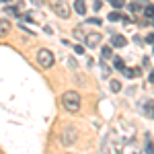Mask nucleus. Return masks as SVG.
<instances>
[{
    "label": "nucleus",
    "instance_id": "nucleus-1",
    "mask_svg": "<svg viewBox=\"0 0 154 154\" xmlns=\"http://www.w3.org/2000/svg\"><path fill=\"white\" fill-rule=\"evenodd\" d=\"M62 105H64L66 111L76 113V111L80 109V95H78L76 91H68V93H64V97H62Z\"/></svg>",
    "mask_w": 154,
    "mask_h": 154
},
{
    "label": "nucleus",
    "instance_id": "nucleus-16",
    "mask_svg": "<svg viewBox=\"0 0 154 154\" xmlns=\"http://www.w3.org/2000/svg\"><path fill=\"white\" fill-rule=\"evenodd\" d=\"M148 140H146V154H152V140H150V136H146Z\"/></svg>",
    "mask_w": 154,
    "mask_h": 154
},
{
    "label": "nucleus",
    "instance_id": "nucleus-15",
    "mask_svg": "<svg viewBox=\"0 0 154 154\" xmlns=\"http://www.w3.org/2000/svg\"><path fill=\"white\" fill-rule=\"evenodd\" d=\"M111 91H113V93H119V91H121V82H119V80H111Z\"/></svg>",
    "mask_w": 154,
    "mask_h": 154
},
{
    "label": "nucleus",
    "instance_id": "nucleus-4",
    "mask_svg": "<svg viewBox=\"0 0 154 154\" xmlns=\"http://www.w3.org/2000/svg\"><path fill=\"white\" fill-rule=\"evenodd\" d=\"M51 11L56 12L58 17H62V19H68V17H70V8H68V4L62 2V0H54V2H51Z\"/></svg>",
    "mask_w": 154,
    "mask_h": 154
},
{
    "label": "nucleus",
    "instance_id": "nucleus-20",
    "mask_svg": "<svg viewBox=\"0 0 154 154\" xmlns=\"http://www.w3.org/2000/svg\"><path fill=\"white\" fill-rule=\"evenodd\" d=\"M6 11L11 12V14H19V6H8Z\"/></svg>",
    "mask_w": 154,
    "mask_h": 154
},
{
    "label": "nucleus",
    "instance_id": "nucleus-8",
    "mask_svg": "<svg viewBox=\"0 0 154 154\" xmlns=\"http://www.w3.org/2000/svg\"><path fill=\"white\" fill-rule=\"evenodd\" d=\"M74 11L78 12L80 17L86 14V4H84V0H76V2H74Z\"/></svg>",
    "mask_w": 154,
    "mask_h": 154
},
{
    "label": "nucleus",
    "instance_id": "nucleus-10",
    "mask_svg": "<svg viewBox=\"0 0 154 154\" xmlns=\"http://www.w3.org/2000/svg\"><path fill=\"white\" fill-rule=\"evenodd\" d=\"M152 14H154L152 4H146V8H144V17H146V23H152Z\"/></svg>",
    "mask_w": 154,
    "mask_h": 154
},
{
    "label": "nucleus",
    "instance_id": "nucleus-12",
    "mask_svg": "<svg viewBox=\"0 0 154 154\" xmlns=\"http://www.w3.org/2000/svg\"><path fill=\"white\" fill-rule=\"evenodd\" d=\"M113 68L121 72L123 68H125V64H123V60H121V58H113Z\"/></svg>",
    "mask_w": 154,
    "mask_h": 154
},
{
    "label": "nucleus",
    "instance_id": "nucleus-24",
    "mask_svg": "<svg viewBox=\"0 0 154 154\" xmlns=\"http://www.w3.org/2000/svg\"><path fill=\"white\" fill-rule=\"evenodd\" d=\"M0 2H11V0H0Z\"/></svg>",
    "mask_w": 154,
    "mask_h": 154
},
{
    "label": "nucleus",
    "instance_id": "nucleus-3",
    "mask_svg": "<svg viewBox=\"0 0 154 154\" xmlns=\"http://www.w3.org/2000/svg\"><path fill=\"white\" fill-rule=\"evenodd\" d=\"M76 138H78V130L76 128H64L62 134H60V142L64 146H72L76 142Z\"/></svg>",
    "mask_w": 154,
    "mask_h": 154
},
{
    "label": "nucleus",
    "instance_id": "nucleus-13",
    "mask_svg": "<svg viewBox=\"0 0 154 154\" xmlns=\"http://www.w3.org/2000/svg\"><path fill=\"white\" fill-rule=\"evenodd\" d=\"M121 17H123V14H121L119 11H111L109 12V21H121Z\"/></svg>",
    "mask_w": 154,
    "mask_h": 154
},
{
    "label": "nucleus",
    "instance_id": "nucleus-22",
    "mask_svg": "<svg viewBox=\"0 0 154 154\" xmlns=\"http://www.w3.org/2000/svg\"><path fill=\"white\" fill-rule=\"evenodd\" d=\"M101 70H103V76H105V78L109 76V72H111V70H109V68L105 66V64H101Z\"/></svg>",
    "mask_w": 154,
    "mask_h": 154
},
{
    "label": "nucleus",
    "instance_id": "nucleus-14",
    "mask_svg": "<svg viewBox=\"0 0 154 154\" xmlns=\"http://www.w3.org/2000/svg\"><path fill=\"white\" fill-rule=\"evenodd\" d=\"M111 6H113L115 11H119V8H123V6H125V2H123V0H111Z\"/></svg>",
    "mask_w": 154,
    "mask_h": 154
},
{
    "label": "nucleus",
    "instance_id": "nucleus-5",
    "mask_svg": "<svg viewBox=\"0 0 154 154\" xmlns=\"http://www.w3.org/2000/svg\"><path fill=\"white\" fill-rule=\"evenodd\" d=\"M101 39H103V37L99 35V33H88V35H86V41H84V43H86V48L95 49L97 45L101 43Z\"/></svg>",
    "mask_w": 154,
    "mask_h": 154
},
{
    "label": "nucleus",
    "instance_id": "nucleus-6",
    "mask_svg": "<svg viewBox=\"0 0 154 154\" xmlns=\"http://www.w3.org/2000/svg\"><path fill=\"white\" fill-rule=\"evenodd\" d=\"M125 45H128V41H125L123 35H113L111 37V48H125Z\"/></svg>",
    "mask_w": 154,
    "mask_h": 154
},
{
    "label": "nucleus",
    "instance_id": "nucleus-9",
    "mask_svg": "<svg viewBox=\"0 0 154 154\" xmlns=\"http://www.w3.org/2000/svg\"><path fill=\"white\" fill-rule=\"evenodd\" d=\"M123 76H128V78H138L140 76V68H123Z\"/></svg>",
    "mask_w": 154,
    "mask_h": 154
},
{
    "label": "nucleus",
    "instance_id": "nucleus-7",
    "mask_svg": "<svg viewBox=\"0 0 154 154\" xmlns=\"http://www.w3.org/2000/svg\"><path fill=\"white\" fill-rule=\"evenodd\" d=\"M8 33H11V23L6 19H0V37L8 35Z\"/></svg>",
    "mask_w": 154,
    "mask_h": 154
},
{
    "label": "nucleus",
    "instance_id": "nucleus-21",
    "mask_svg": "<svg viewBox=\"0 0 154 154\" xmlns=\"http://www.w3.org/2000/svg\"><path fill=\"white\" fill-rule=\"evenodd\" d=\"M86 23L88 25H101V19H99V17H97V19H88Z\"/></svg>",
    "mask_w": 154,
    "mask_h": 154
},
{
    "label": "nucleus",
    "instance_id": "nucleus-17",
    "mask_svg": "<svg viewBox=\"0 0 154 154\" xmlns=\"http://www.w3.org/2000/svg\"><path fill=\"white\" fill-rule=\"evenodd\" d=\"M144 111L148 113V117H152V101H148V103H146V107H144Z\"/></svg>",
    "mask_w": 154,
    "mask_h": 154
},
{
    "label": "nucleus",
    "instance_id": "nucleus-11",
    "mask_svg": "<svg viewBox=\"0 0 154 154\" xmlns=\"http://www.w3.org/2000/svg\"><path fill=\"white\" fill-rule=\"evenodd\" d=\"M101 56H103V60L113 58V48H111V45H105V48H103V51H101Z\"/></svg>",
    "mask_w": 154,
    "mask_h": 154
},
{
    "label": "nucleus",
    "instance_id": "nucleus-2",
    "mask_svg": "<svg viewBox=\"0 0 154 154\" xmlns=\"http://www.w3.org/2000/svg\"><path fill=\"white\" fill-rule=\"evenodd\" d=\"M37 62H39V66H41V68H51V66H54V62H56V58H54V54H51L49 49L41 48L39 51H37Z\"/></svg>",
    "mask_w": 154,
    "mask_h": 154
},
{
    "label": "nucleus",
    "instance_id": "nucleus-18",
    "mask_svg": "<svg viewBox=\"0 0 154 154\" xmlns=\"http://www.w3.org/2000/svg\"><path fill=\"white\" fill-rule=\"evenodd\" d=\"M130 11L131 12H138V11H140V4H138V2H131V4H130Z\"/></svg>",
    "mask_w": 154,
    "mask_h": 154
},
{
    "label": "nucleus",
    "instance_id": "nucleus-19",
    "mask_svg": "<svg viewBox=\"0 0 154 154\" xmlns=\"http://www.w3.org/2000/svg\"><path fill=\"white\" fill-rule=\"evenodd\" d=\"M74 51H76L78 56H82V54H84V45H80V43H78V45L74 48Z\"/></svg>",
    "mask_w": 154,
    "mask_h": 154
},
{
    "label": "nucleus",
    "instance_id": "nucleus-23",
    "mask_svg": "<svg viewBox=\"0 0 154 154\" xmlns=\"http://www.w3.org/2000/svg\"><path fill=\"white\" fill-rule=\"evenodd\" d=\"M101 6H103V2H101V0H95V4H93V8H95V11H99Z\"/></svg>",
    "mask_w": 154,
    "mask_h": 154
}]
</instances>
